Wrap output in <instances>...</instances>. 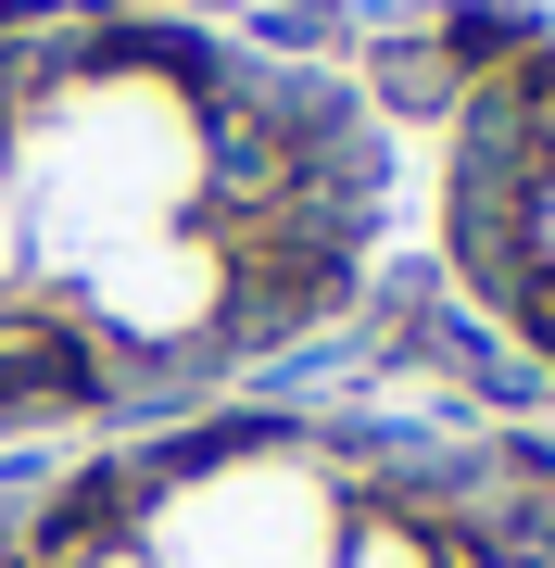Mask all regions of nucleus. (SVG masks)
<instances>
[{
  "mask_svg": "<svg viewBox=\"0 0 555 568\" xmlns=\"http://www.w3.org/2000/svg\"><path fill=\"white\" fill-rule=\"evenodd\" d=\"M442 241H454V278L480 291V316L555 366V39H517L505 63L467 77Z\"/></svg>",
  "mask_w": 555,
  "mask_h": 568,
  "instance_id": "2",
  "label": "nucleus"
},
{
  "mask_svg": "<svg viewBox=\"0 0 555 568\" xmlns=\"http://www.w3.org/2000/svg\"><path fill=\"white\" fill-rule=\"evenodd\" d=\"M0 568H555V443L227 405L0 480Z\"/></svg>",
  "mask_w": 555,
  "mask_h": 568,
  "instance_id": "1",
  "label": "nucleus"
}]
</instances>
